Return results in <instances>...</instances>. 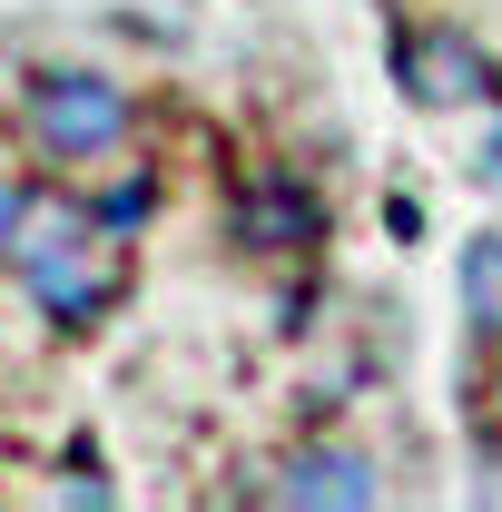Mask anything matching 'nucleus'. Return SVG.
Masks as SVG:
<instances>
[{
	"mask_svg": "<svg viewBox=\"0 0 502 512\" xmlns=\"http://www.w3.org/2000/svg\"><path fill=\"white\" fill-rule=\"evenodd\" d=\"M394 79H404L414 109L493 99V60H483V40H463L453 20H404V30H394Z\"/></svg>",
	"mask_w": 502,
	"mask_h": 512,
	"instance_id": "obj_3",
	"label": "nucleus"
},
{
	"mask_svg": "<svg viewBox=\"0 0 502 512\" xmlns=\"http://www.w3.org/2000/svg\"><path fill=\"white\" fill-rule=\"evenodd\" d=\"M20 217H30V188H20V178H0V256H10V237H20Z\"/></svg>",
	"mask_w": 502,
	"mask_h": 512,
	"instance_id": "obj_7",
	"label": "nucleus"
},
{
	"mask_svg": "<svg viewBox=\"0 0 502 512\" xmlns=\"http://www.w3.org/2000/svg\"><path fill=\"white\" fill-rule=\"evenodd\" d=\"M30 138H40V158H109L128 138V89L99 69H40L30 79Z\"/></svg>",
	"mask_w": 502,
	"mask_h": 512,
	"instance_id": "obj_2",
	"label": "nucleus"
},
{
	"mask_svg": "<svg viewBox=\"0 0 502 512\" xmlns=\"http://www.w3.org/2000/svg\"><path fill=\"white\" fill-rule=\"evenodd\" d=\"M483 178H502V128H493V138H483Z\"/></svg>",
	"mask_w": 502,
	"mask_h": 512,
	"instance_id": "obj_8",
	"label": "nucleus"
},
{
	"mask_svg": "<svg viewBox=\"0 0 502 512\" xmlns=\"http://www.w3.org/2000/svg\"><path fill=\"white\" fill-rule=\"evenodd\" d=\"M10 266L40 296V316L60 325H99L128 296V237L89 207H30L20 237H10Z\"/></svg>",
	"mask_w": 502,
	"mask_h": 512,
	"instance_id": "obj_1",
	"label": "nucleus"
},
{
	"mask_svg": "<svg viewBox=\"0 0 502 512\" xmlns=\"http://www.w3.org/2000/svg\"><path fill=\"white\" fill-rule=\"evenodd\" d=\"M227 227L247 256H306L325 237V197L296 178V168H247L237 197H227Z\"/></svg>",
	"mask_w": 502,
	"mask_h": 512,
	"instance_id": "obj_4",
	"label": "nucleus"
},
{
	"mask_svg": "<svg viewBox=\"0 0 502 512\" xmlns=\"http://www.w3.org/2000/svg\"><path fill=\"white\" fill-rule=\"evenodd\" d=\"M266 493L276 503H315V512H365V503H384V473L365 453H345V444H306Z\"/></svg>",
	"mask_w": 502,
	"mask_h": 512,
	"instance_id": "obj_5",
	"label": "nucleus"
},
{
	"mask_svg": "<svg viewBox=\"0 0 502 512\" xmlns=\"http://www.w3.org/2000/svg\"><path fill=\"white\" fill-rule=\"evenodd\" d=\"M463 316H473V335L502 345V237H473L463 247Z\"/></svg>",
	"mask_w": 502,
	"mask_h": 512,
	"instance_id": "obj_6",
	"label": "nucleus"
}]
</instances>
